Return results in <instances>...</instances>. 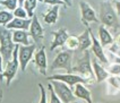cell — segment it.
<instances>
[{"label":"cell","mask_w":120,"mask_h":103,"mask_svg":"<svg viewBox=\"0 0 120 103\" xmlns=\"http://www.w3.org/2000/svg\"><path fill=\"white\" fill-rule=\"evenodd\" d=\"M59 8H60V6L54 5V6H52V7L44 14L43 21H44L45 24L52 25V24H56V23H57L58 18H59Z\"/></svg>","instance_id":"19"},{"label":"cell","mask_w":120,"mask_h":103,"mask_svg":"<svg viewBox=\"0 0 120 103\" xmlns=\"http://www.w3.org/2000/svg\"><path fill=\"white\" fill-rule=\"evenodd\" d=\"M18 1V6H23V2L25 1V0H17Z\"/></svg>","instance_id":"34"},{"label":"cell","mask_w":120,"mask_h":103,"mask_svg":"<svg viewBox=\"0 0 120 103\" xmlns=\"http://www.w3.org/2000/svg\"><path fill=\"white\" fill-rule=\"evenodd\" d=\"M14 18L13 11H9L7 9H1L0 10V25H6L7 23L11 21Z\"/></svg>","instance_id":"23"},{"label":"cell","mask_w":120,"mask_h":103,"mask_svg":"<svg viewBox=\"0 0 120 103\" xmlns=\"http://www.w3.org/2000/svg\"><path fill=\"white\" fill-rule=\"evenodd\" d=\"M73 93L75 97H78L80 100H84L87 103H92V94L90 92V89L87 88L86 86L83 84V83H78L76 85L73 86Z\"/></svg>","instance_id":"13"},{"label":"cell","mask_w":120,"mask_h":103,"mask_svg":"<svg viewBox=\"0 0 120 103\" xmlns=\"http://www.w3.org/2000/svg\"><path fill=\"white\" fill-rule=\"evenodd\" d=\"M49 81L51 79H57V81H61V82L66 83L67 85H69L70 87H73L74 85L78 84V83H83V84H87L88 81L85 79L84 77L77 75V74H74V73H67V74H56L52 75L50 77H48Z\"/></svg>","instance_id":"9"},{"label":"cell","mask_w":120,"mask_h":103,"mask_svg":"<svg viewBox=\"0 0 120 103\" xmlns=\"http://www.w3.org/2000/svg\"><path fill=\"white\" fill-rule=\"evenodd\" d=\"M70 1H71V0H70Z\"/></svg>","instance_id":"37"},{"label":"cell","mask_w":120,"mask_h":103,"mask_svg":"<svg viewBox=\"0 0 120 103\" xmlns=\"http://www.w3.org/2000/svg\"><path fill=\"white\" fill-rule=\"evenodd\" d=\"M78 37V49L80 52L85 51L87 49L91 48V44H92V39H91V34H90V27H87Z\"/></svg>","instance_id":"18"},{"label":"cell","mask_w":120,"mask_h":103,"mask_svg":"<svg viewBox=\"0 0 120 103\" xmlns=\"http://www.w3.org/2000/svg\"><path fill=\"white\" fill-rule=\"evenodd\" d=\"M13 15L14 17H18V18H28L26 10L24 9L23 6H17L13 10Z\"/></svg>","instance_id":"26"},{"label":"cell","mask_w":120,"mask_h":103,"mask_svg":"<svg viewBox=\"0 0 120 103\" xmlns=\"http://www.w3.org/2000/svg\"><path fill=\"white\" fill-rule=\"evenodd\" d=\"M52 34H53V40H52L51 47H50L51 51H53L54 49L59 48V47H64L65 43H66L67 37L69 35L66 28H59L58 31L53 32Z\"/></svg>","instance_id":"14"},{"label":"cell","mask_w":120,"mask_h":103,"mask_svg":"<svg viewBox=\"0 0 120 103\" xmlns=\"http://www.w3.org/2000/svg\"><path fill=\"white\" fill-rule=\"evenodd\" d=\"M90 34H91V39H92V44H91V49H92V52L94 53V55L96 57V59L103 63V65H108L109 61H108V58L105 53H104V50H103V47L100 43V41L95 37V35L92 33V29L90 28Z\"/></svg>","instance_id":"11"},{"label":"cell","mask_w":120,"mask_h":103,"mask_svg":"<svg viewBox=\"0 0 120 103\" xmlns=\"http://www.w3.org/2000/svg\"><path fill=\"white\" fill-rule=\"evenodd\" d=\"M0 5L6 8L7 10L13 11L14 9L18 6V1L17 0H0Z\"/></svg>","instance_id":"24"},{"label":"cell","mask_w":120,"mask_h":103,"mask_svg":"<svg viewBox=\"0 0 120 103\" xmlns=\"http://www.w3.org/2000/svg\"><path fill=\"white\" fill-rule=\"evenodd\" d=\"M107 79H108V82L110 83L114 88H119L120 89V77L119 76H116V75L109 76Z\"/></svg>","instance_id":"27"},{"label":"cell","mask_w":120,"mask_h":103,"mask_svg":"<svg viewBox=\"0 0 120 103\" xmlns=\"http://www.w3.org/2000/svg\"><path fill=\"white\" fill-rule=\"evenodd\" d=\"M116 43H118V44L120 45V35H118V36H117V42H116Z\"/></svg>","instance_id":"35"},{"label":"cell","mask_w":120,"mask_h":103,"mask_svg":"<svg viewBox=\"0 0 120 103\" xmlns=\"http://www.w3.org/2000/svg\"><path fill=\"white\" fill-rule=\"evenodd\" d=\"M79 8H80V16H82V22L88 26V23H99L100 19L95 13L92 6L86 2V1H79Z\"/></svg>","instance_id":"8"},{"label":"cell","mask_w":120,"mask_h":103,"mask_svg":"<svg viewBox=\"0 0 120 103\" xmlns=\"http://www.w3.org/2000/svg\"><path fill=\"white\" fill-rule=\"evenodd\" d=\"M5 68L2 70V73L0 74V78H5L6 79V84L9 86L14 77L17 74V70L19 68V61H18V44H15V48L13 51V55L11 59L9 61L5 63Z\"/></svg>","instance_id":"4"},{"label":"cell","mask_w":120,"mask_h":103,"mask_svg":"<svg viewBox=\"0 0 120 103\" xmlns=\"http://www.w3.org/2000/svg\"><path fill=\"white\" fill-rule=\"evenodd\" d=\"M36 50V44H18V61L22 71H25L28 62L32 60L34 52Z\"/></svg>","instance_id":"7"},{"label":"cell","mask_w":120,"mask_h":103,"mask_svg":"<svg viewBox=\"0 0 120 103\" xmlns=\"http://www.w3.org/2000/svg\"><path fill=\"white\" fill-rule=\"evenodd\" d=\"M50 83L52 84L54 92L60 99L61 103H70L75 101V95L69 85H67L66 83L61 82V81H57V79H51Z\"/></svg>","instance_id":"5"},{"label":"cell","mask_w":120,"mask_h":103,"mask_svg":"<svg viewBox=\"0 0 120 103\" xmlns=\"http://www.w3.org/2000/svg\"><path fill=\"white\" fill-rule=\"evenodd\" d=\"M15 43L11 37V29L7 28L4 25H0V53L2 55L4 63L11 59Z\"/></svg>","instance_id":"2"},{"label":"cell","mask_w":120,"mask_h":103,"mask_svg":"<svg viewBox=\"0 0 120 103\" xmlns=\"http://www.w3.org/2000/svg\"><path fill=\"white\" fill-rule=\"evenodd\" d=\"M99 36H100V43L102 47H109L112 42H113V37L111 33L109 32L108 27H105L103 24L100 25L99 27Z\"/></svg>","instance_id":"20"},{"label":"cell","mask_w":120,"mask_h":103,"mask_svg":"<svg viewBox=\"0 0 120 103\" xmlns=\"http://www.w3.org/2000/svg\"><path fill=\"white\" fill-rule=\"evenodd\" d=\"M39 1H42V0H25L23 2V7L26 10L28 18H32V16L34 15V10L36 9Z\"/></svg>","instance_id":"21"},{"label":"cell","mask_w":120,"mask_h":103,"mask_svg":"<svg viewBox=\"0 0 120 103\" xmlns=\"http://www.w3.org/2000/svg\"><path fill=\"white\" fill-rule=\"evenodd\" d=\"M61 1H64V2L66 4L67 7H70V6H71V1H70V0H61Z\"/></svg>","instance_id":"33"},{"label":"cell","mask_w":120,"mask_h":103,"mask_svg":"<svg viewBox=\"0 0 120 103\" xmlns=\"http://www.w3.org/2000/svg\"><path fill=\"white\" fill-rule=\"evenodd\" d=\"M30 24H31V18H18V17H14L9 23H7L6 26L9 29H25L28 31L30 27Z\"/></svg>","instance_id":"15"},{"label":"cell","mask_w":120,"mask_h":103,"mask_svg":"<svg viewBox=\"0 0 120 103\" xmlns=\"http://www.w3.org/2000/svg\"><path fill=\"white\" fill-rule=\"evenodd\" d=\"M2 70H4V59H2V55L0 53V74L2 73Z\"/></svg>","instance_id":"32"},{"label":"cell","mask_w":120,"mask_h":103,"mask_svg":"<svg viewBox=\"0 0 120 103\" xmlns=\"http://www.w3.org/2000/svg\"><path fill=\"white\" fill-rule=\"evenodd\" d=\"M92 68H93L94 76H95V79H96L98 83H101V82H103V81H105L108 77L110 76L109 71L102 67V65L98 61L96 58L92 60Z\"/></svg>","instance_id":"16"},{"label":"cell","mask_w":120,"mask_h":103,"mask_svg":"<svg viewBox=\"0 0 120 103\" xmlns=\"http://www.w3.org/2000/svg\"><path fill=\"white\" fill-rule=\"evenodd\" d=\"M65 45H66L67 49L70 50V51L77 50V49H78V37L75 36V35H68Z\"/></svg>","instance_id":"22"},{"label":"cell","mask_w":120,"mask_h":103,"mask_svg":"<svg viewBox=\"0 0 120 103\" xmlns=\"http://www.w3.org/2000/svg\"><path fill=\"white\" fill-rule=\"evenodd\" d=\"M71 61H73V51L65 50L59 52L54 58L52 65L50 66L51 70L56 69H65L67 73H71Z\"/></svg>","instance_id":"6"},{"label":"cell","mask_w":120,"mask_h":103,"mask_svg":"<svg viewBox=\"0 0 120 103\" xmlns=\"http://www.w3.org/2000/svg\"><path fill=\"white\" fill-rule=\"evenodd\" d=\"M39 87H40V92H41V99H40V103H47V93H45V88L43 87L42 84H39Z\"/></svg>","instance_id":"29"},{"label":"cell","mask_w":120,"mask_h":103,"mask_svg":"<svg viewBox=\"0 0 120 103\" xmlns=\"http://www.w3.org/2000/svg\"><path fill=\"white\" fill-rule=\"evenodd\" d=\"M11 37L15 44H31L30 43V34L25 29H13L11 31Z\"/></svg>","instance_id":"17"},{"label":"cell","mask_w":120,"mask_h":103,"mask_svg":"<svg viewBox=\"0 0 120 103\" xmlns=\"http://www.w3.org/2000/svg\"><path fill=\"white\" fill-rule=\"evenodd\" d=\"M0 10H1V5H0Z\"/></svg>","instance_id":"36"},{"label":"cell","mask_w":120,"mask_h":103,"mask_svg":"<svg viewBox=\"0 0 120 103\" xmlns=\"http://www.w3.org/2000/svg\"><path fill=\"white\" fill-rule=\"evenodd\" d=\"M83 52H84V55L80 59H78L77 63L74 67H71V73L84 77L90 82L91 79H95L93 68H92V61H91V57H90V53L87 52V50Z\"/></svg>","instance_id":"3"},{"label":"cell","mask_w":120,"mask_h":103,"mask_svg":"<svg viewBox=\"0 0 120 103\" xmlns=\"http://www.w3.org/2000/svg\"><path fill=\"white\" fill-rule=\"evenodd\" d=\"M28 31H30L28 34H30V36L34 40L35 43H40V42L43 40V37H44V29L42 27V25H41V23L36 15H33V16H32Z\"/></svg>","instance_id":"10"},{"label":"cell","mask_w":120,"mask_h":103,"mask_svg":"<svg viewBox=\"0 0 120 103\" xmlns=\"http://www.w3.org/2000/svg\"><path fill=\"white\" fill-rule=\"evenodd\" d=\"M43 2H45L48 5H50V6H54V5H58V6H65L67 7L66 4L64 2V1H61V0H42Z\"/></svg>","instance_id":"30"},{"label":"cell","mask_w":120,"mask_h":103,"mask_svg":"<svg viewBox=\"0 0 120 103\" xmlns=\"http://www.w3.org/2000/svg\"><path fill=\"white\" fill-rule=\"evenodd\" d=\"M48 88H49V93H50L49 102L50 103H61L60 99L58 97V95L56 94V92H54L53 86H52V84H51V83H49V84H48Z\"/></svg>","instance_id":"25"},{"label":"cell","mask_w":120,"mask_h":103,"mask_svg":"<svg viewBox=\"0 0 120 103\" xmlns=\"http://www.w3.org/2000/svg\"><path fill=\"white\" fill-rule=\"evenodd\" d=\"M34 62H35V66L39 68L41 74L42 75H47L48 59H47V53H45L44 47H41L40 50L34 52Z\"/></svg>","instance_id":"12"},{"label":"cell","mask_w":120,"mask_h":103,"mask_svg":"<svg viewBox=\"0 0 120 103\" xmlns=\"http://www.w3.org/2000/svg\"><path fill=\"white\" fill-rule=\"evenodd\" d=\"M114 5H116V13H117L118 16H120V0L119 1H116Z\"/></svg>","instance_id":"31"},{"label":"cell","mask_w":120,"mask_h":103,"mask_svg":"<svg viewBox=\"0 0 120 103\" xmlns=\"http://www.w3.org/2000/svg\"><path fill=\"white\" fill-rule=\"evenodd\" d=\"M100 22L105 27L112 28L113 31H117L119 28V19L118 15L116 13L114 8L112 7V4L109 0H104L101 4L100 10Z\"/></svg>","instance_id":"1"},{"label":"cell","mask_w":120,"mask_h":103,"mask_svg":"<svg viewBox=\"0 0 120 103\" xmlns=\"http://www.w3.org/2000/svg\"><path fill=\"white\" fill-rule=\"evenodd\" d=\"M109 74L110 75H116V76H120V63H116L111 65L109 67Z\"/></svg>","instance_id":"28"}]
</instances>
